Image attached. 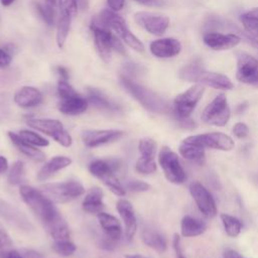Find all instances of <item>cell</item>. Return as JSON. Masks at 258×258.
<instances>
[{
  "label": "cell",
  "mask_w": 258,
  "mask_h": 258,
  "mask_svg": "<svg viewBox=\"0 0 258 258\" xmlns=\"http://www.w3.org/2000/svg\"><path fill=\"white\" fill-rule=\"evenodd\" d=\"M172 246H173V249H174L176 258H185L184 255H183V253H182L181 247H180V238H179V236H178L177 234H174V235H173Z\"/></svg>",
  "instance_id": "bcb514c9"
},
{
  "label": "cell",
  "mask_w": 258,
  "mask_h": 258,
  "mask_svg": "<svg viewBox=\"0 0 258 258\" xmlns=\"http://www.w3.org/2000/svg\"><path fill=\"white\" fill-rule=\"evenodd\" d=\"M141 238H142L143 243L147 247L155 250L158 253H163L166 250L165 239L163 238L162 235H160L159 233H157L155 231L143 230Z\"/></svg>",
  "instance_id": "4dcf8cb0"
},
{
  "label": "cell",
  "mask_w": 258,
  "mask_h": 258,
  "mask_svg": "<svg viewBox=\"0 0 258 258\" xmlns=\"http://www.w3.org/2000/svg\"><path fill=\"white\" fill-rule=\"evenodd\" d=\"M221 221L223 223L225 232L230 237H237L242 229V223L236 217H233L228 214H221Z\"/></svg>",
  "instance_id": "836d02e7"
},
{
  "label": "cell",
  "mask_w": 258,
  "mask_h": 258,
  "mask_svg": "<svg viewBox=\"0 0 258 258\" xmlns=\"http://www.w3.org/2000/svg\"><path fill=\"white\" fill-rule=\"evenodd\" d=\"M156 162L154 159H148V158H143L139 157L136 161L135 164V169L137 172L142 173V174H150L156 171Z\"/></svg>",
  "instance_id": "b9f144b4"
},
{
  "label": "cell",
  "mask_w": 258,
  "mask_h": 258,
  "mask_svg": "<svg viewBox=\"0 0 258 258\" xmlns=\"http://www.w3.org/2000/svg\"><path fill=\"white\" fill-rule=\"evenodd\" d=\"M45 3H47L48 5H50L51 7H53L54 9L56 8H60L62 1L61 0H44Z\"/></svg>",
  "instance_id": "11a10c76"
},
{
  "label": "cell",
  "mask_w": 258,
  "mask_h": 258,
  "mask_svg": "<svg viewBox=\"0 0 258 258\" xmlns=\"http://www.w3.org/2000/svg\"><path fill=\"white\" fill-rule=\"evenodd\" d=\"M240 19L247 33L258 38V8L243 13Z\"/></svg>",
  "instance_id": "d6a6232c"
},
{
  "label": "cell",
  "mask_w": 258,
  "mask_h": 258,
  "mask_svg": "<svg viewBox=\"0 0 258 258\" xmlns=\"http://www.w3.org/2000/svg\"><path fill=\"white\" fill-rule=\"evenodd\" d=\"M19 252H20L22 258H44L39 252H37L33 249L24 248V249H20Z\"/></svg>",
  "instance_id": "7dc6e473"
},
{
  "label": "cell",
  "mask_w": 258,
  "mask_h": 258,
  "mask_svg": "<svg viewBox=\"0 0 258 258\" xmlns=\"http://www.w3.org/2000/svg\"><path fill=\"white\" fill-rule=\"evenodd\" d=\"M120 165V160L115 158L95 159L90 162L89 171L92 175L100 179L114 195L123 197L125 196V188L115 174V171L118 170Z\"/></svg>",
  "instance_id": "277c9868"
},
{
  "label": "cell",
  "mask_w": 258,
  "mask_h": 258,
  "mask_svg": "<svg viewBox=\"0 0 258 258\" xmlns=\"http://www.w3.org/2000/svg\"><path fill=\"white\" fill-rule=\"evenodd\" d=\"M52 249L55 253L61 256H71L77 250V246L70 240H55L52 244Z\"/></svg>",
  "instance_id": "f35d334b"
},
{
  "label": "cell",
  "mask_w": 258,
  "mask_h": 258,
  "mask_svg": "<svg viewBox=\"0 0 258 258\" xmlns=\"http://www.w3.org/2000/svg\"><path fill=\"white\" fill-rule=\"evenodd\" d=\"M98 221L107 238L113 241L119 240L122 235V227L119 220L113 215L101 212L98 214Z\"/></svg>",
  "instance_id": "d4e9b609"
},
{
  "label": "cell",
  "mask_w": 258,
  "mask_h": 258,
  "mask_svg": "<svg viewBox=\"0 0 258 258\" xmlns=\"http://www.w3.org/2000/svg\"><path fill=\"white\" fill-rule=\"evenodd\" d=\"M90 27L94 35L96 49L100 57L105 62L110 61L111 52L113 49L120 53H125V48L122 42L111 32V29L98 18L92 21Z\"/></svg>",
  "instance_id": "3957f363"
},
{
  "label": "cell",
  "mask_w": 258,
  "mask_h": 258,
  "mask_svg": "<svg viewBox=\"0 0 258 258\" xmlns=\"http://www.w3.org/2000/svg\"><path fill=\"white\" fill-rule=\"evenodd\" d=\"M124 135L122 130L118 129H88L82 134V139L87 147H98L117 141Z\"/></svg>",
  "instance_id": "2e32d148"
},
{
  "label": "cell",
  "mask_w": 258,
  "mask_h": 258,
  "mask_svg": "<svg viewBox=\"0 0 258 258\" xmlns=\"http://www.w3.org/2000/svg\"><path fill=\"white\" fill-rule=\"evenodd\" d=\"M204 71L205 70L201 66L191 63L181 68L180 71L178 72V77L186 82L198 83V80Z\"/></svg>",
  "instance_id": "e575fe53"
},
{
  "label": "cell",
  "mask_w": 258,
  "mask_h": 258,
  "mask_svg": "<svg viewBox=\"0 0 258 258\" xmlns=\"http://www.w3.org/2000/svg\"><path fill=\"white\" fill-rule=\"evenodd\" d=\"M204 92L205 86L196 84L175 97L173 100V112L177 120L190 116L197 104L203 97Z\"/></svg>",
  "instance_id": "9c48e42d"
},
{
  "label": "cell",
  "mask_w": 258,
  "mask_h": 258,
  "mask_svg": "<svg viewBox=\"0 0 258 258\" xmlns=\"http://www.w3.org/2000/svg\"><path fill=\"white\" fill-rule=\"evenodd\" d=\"M84 1H86V0H82V4L84 5Z\"/></svg>",
  "instance_id": "94428289"
},
{
  "label": "cell",
  "mask_w": 258,
  "mask_h": 258,
  "mask_svg": "<svg viewBox=\"0 0 258 258\" xmlns=\"http://www.w3.org/2000/svg\"><path fill=\"white\" fill-rule=\"evenodd\" d=\"M178 151L183 158L190 161H201L205 157V148L197 144L182 141L178 147Z\"/></svg>",
  "instance_id": "1f68e13d"
},
{
  "label": "cell",
  "mask_w": 258,
  "mask_h": 258,
  "mask_svg": "<svg viewBox=\"0 0 258 258\" xmlns=\"http://www.w3.org/2000/svg\"><path fill=\"white\" fill-rule=\"evenodd\" d=\"M7 258H22V256H21V254H20V252H19L18 250L13 249V250L8 254Z\"/></svg>",
  "instance_id": "6f0895ef"
},
{
  "label": "cell",
  "mask_w": 258,
  "mask_h": 258,
  "mask_svg": "<svg viewBox=\"0 0 258 258\" xmlns=\"http://www.w3.org/2000/svg\"><path fill=\"white\" fill-rule=\"evenodd\" d=\"M89 106L88 99L76 94L66 99H61L58 104V110L66 115H79L84 113Z\"/></svg>",
  "instance_id": "603a6c76"
},
{
  "label": "cell",
  "mask_w": 258,
  "mask_h": 258,
  "mask_svg": "<svg viewBox=\"0 0 258 258\" xmlns=\"http://www.w3.org/2000/svg\"><path fill=\"white\" fill-rule=\"evenodd\" d=\"M116 209L125 226V237L128 241H131L137 230V219L133 206L128 200L120 199L116 204Z\"/></svg>",
  "instance_id": "d6986e66"
},
{
  "label": "cell",
  "mask_w": 258,
  "mask_h": 258,
  "mask_svg": "<svg viewBox=\"0 0 258 258\" xmlns=\"http://www.w3.org/2000/svg\"><path fill=\"white\" fill-rule=\"evenodd\" d=\"M8 136L12 141V143L18 148V150L22 152L24 155H26L27 157L35 161H43L45 159V154L41 150L37 149L34 145L29 144L23 139H21L17 133L9 131Z\"/></svg>",
  "instance_id": "4316f807"
},
{
  "label": "cell",
  "mask_w": 258,
  "mask_h": 258,
  "mask_svg": "<svg viewBox=\"0 0 258 258\" xmlns=\"http://www.w3.org/2000/svg\"><path fill=\"white\" fill-rule=\"evenodd\" d=\"M138 150L140 152V156L143 158L154 159L157 150L156 142L149 137H145L139 140L138 142Z\"/></svg>",
  "instance_id": "d590c367"
},
{
  "label": "cell",
  "mask_w": 258,
  "mask_h": 258,
  "mask_svg": "<svg viewBox=\"0 0 258 258\" xmlns=\"http://www.w3.org/2000/svg\"><path fill=\"white\" fill-rule=\"evenodd\" d=\"M203 39H204L205 44L214 50L230 49V48L237 46L241 41L240 36H238L234 33L224 34V33L216 32V31L207 32L204 35Z\"/></svg>",
  "instance_id": "ac0fdd59"
},
{
  "label": "cell",
  "mask_w": 258,
  "mask_h": 258,
  "mask_svg": "<svg viewBox=\"0 0 258 258\" xmlns=\"http://www.w3.org/2000/svg\"><path fill=\"white\" fill-rule=\"evenodd\" d=\"M121 84L146 110L156 114H165L169 111L170 108L167 102L152 90L139 85L126 77L121 78Z\"/></svg>",
  "instance_id": "7a4b0ae2"
},
{
  "label": "cell",
  "mask_w": 258,
  "mask_h": 258,
  "mask_svg": "<svg viewBox=\"0 0 258 258\" xmlns=\"http://www.w3.org/2000/svg\"><path fill=\"white\" fill-rule=\"evenodd\" d=\"M0 218L22 231L28 232L33 230V226L27 217L13 205L2 199H0Z\"/></svg>",
  "instance_id": "e0dca14e"
},
{
  "label": "cell",
  "mask_w": 258,
  "mask_h": 258,
  "mask_svg": "<svg viewBox=\"0 0 258 258\" xmlns=\"http://www.w3.org/2000/svg\"><path fill=\"white\" fill-rule=\"evenodd\" d=\"M186 143L197 144L204 148H213L222 151H230L234 148L235 142L231 136L223 132H210L205 134L191 135L182 140Z\"/></svg>",
  "instance_id": "8fae6325"
},
{
  "label": "cell",
  "mask_w": 258,
  "mask_h": 258,
  "mask_svg": "<svg viewBox=\"0 0 258 258\" xmlns=\"http://www.w3.org/2000/svg\"><path fill=\"white\" fill-rule=\"evenodd\" d=\"M198 84L208 86L217 90L229 91L234 88L232 81L225 75L204 71L198 80Z\"/></svg>",
  "instance_id": "cb8c5ba5"
},
{
  "label": "cell",
  "mask_w": 258,
  "mask_h": 258,
  "mask_svg": "<svg viewBox=\"0 0 258 258\" xmlns=\"http://www.w3.org/2000/svg\"><path fill=\"white\" fill-rule=\"evenodd\" d=\"M1 1V4L3 5V6H9V5H11L15 0H0Z\"/></svg>",
  "instance_id": "91938a15"
},
{
  "label": "cell",
  "mask_w": 258,
  "mask_h": 258,
  "mask_svg": "<svg viewBox=\"0 0 258 258\" xmlns=\"http://www.w3.org/2000/svg\"><path fill=\"white\" fill-rule=\"evenodd\" d=\"M103 190L100 187H92L84 198L82 203L83 210L90 214H99L105 209L103 202Z\"/></svg>",
  "instance_id": "484cf974"
},
{
  "label": "cell",
  "mask_w": 258,
  "mask_h": 258,
  "mask_svg": "<svg viewBox=\"0 0 258 258\" xmlns=\"http://www.w3.org/2000/svg\"><path fill=\"white\" fill-rule=\"evenodd\" d=\"M45 227L54 241L70 239L69 227L60 215L57 216L48 224H46Z\"/></svg>",
  "instance_id": "f546056e"
},
{
  "label": "cell",
  "mask_w": 258,
  "mask_h": 258,
  "mask_svg": "<svg viewBox=\"0 0 258 258\" xmlns=\"http://www.w3.org/2000/svg\"><path fill=\"white\" fill-rule=\"evenodd\" d=\"M13 250V243L7 231L0 223V258H7L8 254Z\"/></svg>",
  "instance_id": "ab89813d"
},
{
  "label": "cell",
  "mask_w": 258,
  "mask_h": 258,
  "mask_svg": "<svg viewBox=\"0 0 258 258\" xmlns=\"http://www.w3.org/2000/svg\"><path fill=\"white\" fill-rule=\"evenodd\" d=\"M189 192L194 198L198 209L207 218H214L217 215V207L210 191L199 181H194L189 185Z\"/></svg>",
  "instance_id": "5bb4252c"
},
{
  "label": "cell",
  "mask_w": 258,
  "mask_h": 258,
  "mask_svg": "<svg viewBox=\"0 0 258 258\" xmlns=\"http://www.w3.org/2000/svg\"><path fill=\"white\" fill-rule=\"evenodd\" d=\"M27 125L37 131L50 136L54 141L63 147H70L73 143L71 134L63 127L62 123L56 119L31 118L27 120Z\"/></svg>",
  "instance_id": "52a82bcc"
},
{
  "label": "cell",
  "mask_w": 258,
  "mask_h": 258,
  "mask_svg": "<svg viewBox=\"0 0 258 258\" xmlns=\"http://www.w3.org/2000/svg\"><path fill=\"white\" fill-rule=\"evenodd\" d=\"M43 96L41 92L31 86L21 87L14 94V102L16 105L22 108H30L37 106L42 102Z\"/></svg>",
  "instance_id": "44dd1931"
},
{
  "label": "cell",
  "mask_w": 258,
  "mask_h": 258,
  "mask_svg": "<svg viewBox=\"0 0 258 258\" xmlns=\"http://www.w3.org/2000/svg\"><path fill=\"white\" fill-rule=\"evenodd\" d=\"M230 116L231 111L227 97L225 94H220L204 109L202 120L210 125L223 127L229 122Z\"/></svg>",
  "instance_id": "30bf717a"
},
{
  "label": "cell",
  "mask_w": 258,
  "mask_h": 258,
  "mask_svg": "<svg viewBox=\"0 0 258 258\" xmlns=\"http://www.w3.org/2000/svg\"><path fill=\"white\" fill-rule=\"evenodd\" d=\"M233 133L237 138H245L249 134V128L248 126L243 122H238L233 127Z\"/></svg>",
  "instance_id": "f6af8a7d"
},
{
  "label": "cell",
  "mask_w": 258,
  "mask_h": 258,
  "mask_svg": "<svg viewBox=\"0 0 258 258\" xmlns=\"http://www.w3.org/2000/svg\"><path fill=\"white\" fill-rule=\"evenodd\" d=\"M107 4L112 11L116 12L120 11L124 7L125 0H107Z\"/></svg>",
  "instance_id": "681fc988"
},
{
  "label": "cell",
  "mask_w": 258,
  "mask_h": 258,
  "mask_svg": "<svg viewBox=\"0 0 258 258\" xmlns=\"http://www.w3.org/2000/svg\"><path fill=\"white\" fill-rule=\"evenodd\" d=\"M24 172V163L20 160L15 161L10 168V171L7 176V181L12 185L20 184L23 180Z\"/></svg>",
  "instance_id": "74e56055"
},
{
  "label": "cell",
  "mask_w": 258,
  "mask_h": 258,
  "mask_svg": "<svg viewBox=\"0 0 258 258\" xmlns=\"http://www.w3.org/2000/svg\"><path fill=\"white\" fill-rule=\"evenodd\" d=\"M158 163L169 182L181 184L185 181L186 175L179 162V158L169 147L163 146L160 149L158 153Z\"/></svg>",
  "instance_id": "ba28073f"
},
{
  "label": "cell",
  "mask_w": 258,
  "mask_h": 258,
  "mask_svg": "<svg viewBox=\"0 0 258 258\" xmlns=\"http://www.w3.org/2000/svg\"><path fill=\"white\" fill-rule=\"evenodd\" d=\"M8 169V160L6 157L0 155V173L5 172Z\"/></svg>",
  "instance_id": "f5cc1de1"
},
{
  "label": "cell",
  "mask_w": 258,
  "mask_h": 258,
  "mask_svg": "<svg viewBox=\"0 0 258 258\" xmlns=\"http://www.w3.org/2000/svg\"><path fill=\"white\" fill-rule=\"evenodd\" d=\"M12 60L11 55L4 49L0 48V68L4 69L7 68Z\"/></svg>",
  "instance_id": "c3c4849f"
},
{
  "label": "cell",
  "mask_w": 258,
  "mask_h": 258,
  "mask_svg": "<svg viewBox=\"0 0 258 258\" xmlns=\"http://www.w3.org/2000/svg\"><path fill=\"white\" fill-rule=\"evenodd\" d=\"M35 9L39 16L48 24L52 25L54 22V8L48 5L47 3H40V2H35L34 4Z\"/></svg>",
  "instance_id": "60d3db41"
},
{
  "label": "cell",
  "mask_w": 258,
  "mask_h": 258,
  "mask_svg": "<svg viewBox=\"0 0 258 258\" xmlns=\"http://www.w3.org/2000/svg\"><path fill=\"white\" fill-rule=\"evenodd\" d=\"M178 122H179V126L184 129H194L196 127V122L192 119H190L189 117L180 119V120H178Z\"/></svg>",
  "instance_id": "f907efd6"
},
{
  "label": "cell",
  "mask_w": 258,
  "mask_h": 258,
  "mask_svg": "<svg viewBox=\"0 0 258 258\" xmlns=\"http://www.w3.org/2000/svg\"><path fill=\"white\" fill-rule=\"evenodd\" d=\"M224 258H246L244 256H242L241 254H239L237 251L232 250V249H228L224 252Z\"/></svg>",
  "instance_id": "816d5d0a"
},
{
  "label": "cell",
  "mask_w": 258,
  "mask_h": 258,
  "mask_svg": "<svg viewBox=\"0 0 258 258\" xmlns=\"http://www.w3.org/2000/svg\"><path fill=\"white\" fill-rule=\"evenodd\" d=\"M135 21L147 32L153 35L163 34L169 26V18L164 15L147 11H139L134 14Z\"/></svg>",
  "instance_id": "9a60e30c"
},
{
  "label": "cell",
  "mask_w": 258,
  "mask_h": 258,
  "mask_svg": "<svg viewBox=\"0 0 258 258\" xmlns=\"http://www.w3.org/2000/svg\"><path fill=\"white\" fill-rule=\"evenodd\" d=\"M88 101L95 107L103 110L116 111L119 109L118 105L110 101L105 95H103L99 90L94 88L88 89Z\"/></svg>",
  "instance_id": "f1b7e54d"
},
{
  "label": "cell",
  "mask_w": 258,
  "mask_h": 258,
  "mask_svg": "<svg viewBox=\"0 0 258 258\" xmlns=\"http://www.w3.org/2000/svg\"><path fill=\"white\" fill-rule=\"evenodd\" d=\"M125 258H147V257L142 256L140 254H127L125 255Z\"/></svg>",
  "instance_id": "680465c9"
},
{
  "label": "cell",
  "mask_w": 258,
  "mask_h": 258,
  "mask_svg": "<svg viewBox=\"0 0 258 258\" xmlns=\"http://www.w3.org/2000/svg\"><path fill=\"white\" fill-rule=\"evenodd\" d=\"M138 3H141L143 5H148V6H153V5H159V0H135Z\"/></svg>",
  "instance_id": "9f6ffc18"
},
{
  "label": "cell",
  "mask_w": 258,
  "mask_h": 258,
  "mask_svg": "<svg viewBox=\"0 0 258 258\" xmlns=\"http://www.w3.org/2000/svg\"><path fill=\"white\" fill-rule=\"evenodd\" d=\"M236 78L239 82L258 87V60L245 51H238Z\"/></svg>",
  "instance_id": "7c38bea8"
},
{
  "label": "cell",
  "mask_w": 258,
  "mask_h": 258,
  "mask_svg": "<svg viewBox=\"0 0 258 258\" xmlns=\"http://www.w3.org/2000/svg\"><path fill=\"white\" fill-rule=\"evenodd\" d=\"M56 25V43L59 48L64 45L73 18L78 13V0H63Z\"/></svg>",
  "instance_id": "4fadbf2b"
},
{
  "label": "cell",
  "mask_w": 258,
  "mask_h": 258,
  "mask_svg": "<svg viewBox=\"0 0 258 258\" xmlns=\"http://www.w3.org/2000/svg\"><path fill=\"white\" fill-rule=\"evenodd\" d=\"M18 135L20 136L21 139H23L27 143L32 144L34 146L45 147V146H48V144H49L47 139H45L44 137H42L38 133H36L34 131H31V130H26V129L20 130Z\"/></svg>",
  "instance_id": "8d00e7d4"
},
{
  "label": "cell",
  "mask_w": 258,
  "mask_h": 258,
  "mask_svg": "<svg viewBox=\"0 0 258 258\" xmlns=\"http://www.w3.org/2000/svg\"><path fill=\"white\" fill-rule=\"evenodd\" d=\"M181 50L180 42L171 37L160 38L150 43V51L153 55L160 58H168L177 55Z\"/></svg>",
  "instance_id": "ffe728a7"
},
{
  "label": "cell",
  "mask_w": 258,
  "mask_h": 258,
  "mask_svg": "<svg viewBox=\"0 0 258 258\" xmlns=\"http://www.w3.org/2000/svg\"><path fill=\"white\" fill-rule=\"evenodd\" d=\"M98 19L106 24L111 30L115 32L119 38H121L128 46L136 51L142 52L144 50L143 43L130 31L125 20L112 10H103Z\"/></svg>",
  "instance_id": "8992f818"
},
{
  "label": "cell",
  "mask_w": 258,
  "mask_h": 258,
  "mask_svg": "<svg viewBox=\"0 0 258 258\" xmlns=\"http://www.w3.org/2000/svg\"><path fill=\"white\" fill-rule=\"evenodd\" d=\"M207 230V224L191 216H184L180 222V232L183 237H196L202 235Z\"/></svg>",
  "instance_id": "83f0119b"
},
{
  "label": "cell",
  "mask_w": 258,
  "mask_h": 258,
  "mask_svg": "<svg viewBox=\"0 0 258 258\" xmlns=\"http://www.w3.org/2000/svg\"><path fill=\"white\" fill-rule=\"evenodd\" d=\"M73 160L63 155H57L50 158L47 162L44 163V165L39 169L37 172L36 178L38 181H44L47 178H49L51 175H53L58 170H61L72 164Z\"/></svg>",
  "instance_id": "7402d4cb"
},
{
  "label": "cell",
  "mask_w": 258,
  "mask_h": 258,
  "mask_svg": "<svg viewBox=\"0 0 258 258\" xmlns=\"http://www.w3.org/2000/svg\"><path fill=\"white\" fill-rule=\"evenodd\" d=\"M126 187L129 190L134 192H143V191H147L150 188V184L142 180L132 179L126 182Z\"/></svg>",
  "instance_id": "ee69618b"
},
{
  "label": "cell",
  "mask_w": 258,
  "mask_h": 258,
  "mask_svg": "<svg viewBox=\"0 0 258 258\" xmlns=\"http://www.w3.org/2000/svg\"><path fill=\"white\" fill-rule=\"evenodd\" d=\"M77 92L75 89L68 83L66 80H59L57 83V95L59 97V100L69 98L71 96L76 95Z\"/></svg>",
  "instance_id": "7bdbcfd3"
},
{
  "label": "cell",
  "mask_w": 258,
  "mask_h": 258,
  "mask_svg": "<svg viewBox=\"0 0 258 258\" xmlns=\"http://www.w3.org/2000/svg\"><path fill=\"white\" fill-rule=\"evenodd\" d=\"M19 194L23 202L44 223V225L48 224L60 215L57 209L54 207L53 202L45 197L41 190H38L30 185L23 184L19 188Z\"/></svg>",
  "instance_id": "6da1fadb"
},
{
  "label": "cell",
  "mask_w": 258,
  "mask_h": 258,
  "mask_svg": "<svg viewBox=\"0 0 258 258\" xmlns=\"http://www.w3.org/2000/svg\"><path fill=\"white\" fill-rule=\"evenodd\" d=\"M56 71H57V74H58L59 77H60V80H66V81H68L69 73H68V71H67L63 67H57V68H56Z\"/></svg>",
  "instance_id": "db71d44e"
},
{
  "label": "cell",
  "mask_w": 258,
  "mask_h": 258,
  "mask_svg": "<svg viewBox=\"0 0 258 258\" xmlns=\"http://www.w3.org/2000/svg\"><path fill=\"white\" fill-rule=\"evenodd\" d=\"M40 188L45 197L57 204L72 202L85 194L84 185L77 180L45 183Z\"/></svg>",
  "instance_id": "5b68a950"
}]
</instances>
